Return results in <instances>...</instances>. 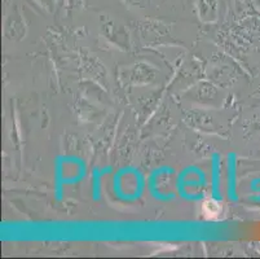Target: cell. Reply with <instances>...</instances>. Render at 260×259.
I'll list each match as a JSON object with an SVG mask.
<instances>
[]
</instances>
